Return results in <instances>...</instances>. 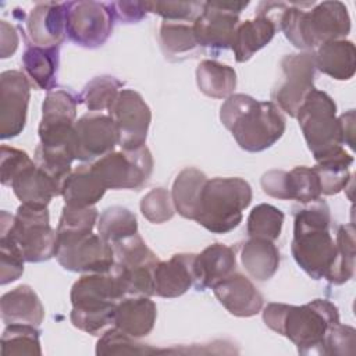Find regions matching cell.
Returning <instances> with one entry per match:
<instances>
[{
	"mask_svg": "<svg viewBox=\"0 0 356 356\" xmlns=\"http://www.w3.org/2000/svg\"><path fill=\"white\" fill-rule=\"evenodd\" d=\"M18 200L29 207L46 209L54 196L61 195V186L31 160L11 181Z\"/></svg>",
	"mask_w": 356,
	"mask_h": 356,
	"instance_id": "cell-20",
	"label": "cell"
},
{
	"mask_svg": "<svg viewBox=\"0 0 356 356\" xmlns=\"http://www.w3.org/2000/svg\"><path fill=\"white\" fill-rule=\"evenodd\" d=\"M241 261L252 278L267 281L280 267V250L274 241L249 238L241 248Z\"/></svg>",
	"mask_w": 356,
	"mask_h": 356,
	"instance_id": "cell-29",
	"label": "cell"
},
{
	"mask_svg": "<svg viewBox=\"0 0 356 356\" xmlns=\"http://www.w3.org/2000/svg\"><path fill=\"white\" fill-rule=\"evenodd\" d=\"M220 120L239 147L252 153L271 147L285 132V118L273 102H260L245 93L227 97Z\"/></svg>",
	"mask_w": 356,
	"mask_h": 356,
	"instance_id": "cell-4",
	"label": "cell"
},
{
	"mask_svg": "<svg viewBox=\"0 0 356 356\" xmlns=\"http://www.w3.org/2000/svg\"><path fill=\"white\" fill-rule=\"evenodd\" d=\"M286 172L288 171H282V170H270L264 172L260 179L263 192L271 197L288 200Z\"/></svg>",
	"mask_w": 356,
	"mask_h": 356,
	"instance_id": "cell-47",
	"label": "cell"
},
{
	"mask_svg": "<svg viewBox=\"0 0 356 356\" xmlns=\"http://www.w3.org/2000/svg\"><path fill=\"white\" fill-rule=\"evenodd\" d=\"M97 209L95 206L89 207H74L64 206L58 227H57V242L70 241L75 238L92 234L95 225L97 224Z\"/></svg>",
	"mask_w": 356,
	"mask_h": 356,
	"instance_id": "cell-37",
	"label": "cell"
},
{
	"mask_svg": "<svg viewBox=\"0 0 356 356\" xmlns=\"http://www.w3.org/2000/svg\"><path fill=\"white\" fill-rule=\"evenodd\" d=\"M136 232V217L132 211H129L125 207H107L97 218V234L111 246Z\"/></svg>",
	"mask_w": 356,
	"mask_h": 356,
	"instance_id": "cell-36",
	"label": "cell"
},
{
	"mask_svg": "<svg viewBox=\"0 0 356 356\" xmlns=\"http://www.w3.org/2000/svg\"><path fill=\"white\" fill-rule=\"evenodd\" d=\"M122 88V82L111 75L96 76L83 88L81 102L85 103L89 111L108 110Z\"/></svg>",
	"mask_w": 356,
	"mask_h": 356,
	"instance_id": "cell-40",
	"label": "cell"
},
{
	"mask_svg": "<svg viewBox=\"0 0 356 356\" xmlns=\"http://www.w3.org/2000/svg\"><path fill=\"white\" fill-rule=\"evenodd\" d=\"M127 295L115 263L107 271L85 273L74 282L70 293L72 325L83 332L100 335L114 324L117 303Z\"/></svg>",
	"mask_w": 356,
	"mask_h": 356,
	"instance_id": "cell-5",
	"label": "cell"
},
{
	"mask_svg": "<svg viewBox=\"0 0 356 356\" xmlns=\"http://www.w3.org/2000/svg\"><path fill=\"white\" fill-rule=\"evenodd\" d=\"M65 32L68 39L85 49H97L106 43L114 25L111 3L68 1Z\"/></svg>",
	"mask_w": 356,
	"mask_h": 356,
	"instance_id": "cell-11",
	"label": "cell"
},
{
	"mask_svg": "<svg viewBox=\"0 0 356 356\" xmlns=\"http://www.w3.org/2000/svg\"><path fill=\"white\" fill-rule=\"evenodd\" d=\"M1 320L6 324L40 325L44 318V307L29 285H19L6 292L0 299Z\"/></svg>",
	"mask_w": 356,
	"mask_h": 356,
	"instance_id": "cell-24",
	"label": "cell"
},
{
	"mask_svg": "<svg viewBox=\"0 0 356 356\" xmlns=\"http://www.w3.org/2000/svg\"><path fill=\"white\" fill-rule=\"evenodd\" d=\"M209 178L195 167L184 168L172 184L171 197L175 210L185 218L195 220L202 189Z\"/></svg>",
	"mask_w": 356,
	"mask_h": 356,
	"instance_id": "cell-30",
	"label": "cell"
},
{
	"mask_svg": "<svg viewBox=\"0 0 356 356\" xmlns=\"http://www.w3.org/2000/svg\"><path fill=\"white\" fill-rule=\"evenodd\" d=\"M288 200L293 199L299 203H309L320 199L321 188L314 167L299 165L286 172Z\"/></svg>",
	"mask_w": 356,
	"mask_h": 356,
	"instance_id": "cell-42",
	"label": "cell"
},
{
	"mask_svg": "<svg viewBox=\"0 0 356 356\" xmlns=\"http://www.w3.org/2000/svg\"><path fill=\"white\" fill-rule=\"evenodd\" d=\"M32 159L22 150L3 145L0 150V170L1 184L10 186L13 178L31 161Z\"/></svg>",
	"mask_w": 356,
	"mask_h": 356,
	"instance_id": "cell-46",
	"label": "cell"
},
{
	"mask_svg": "<svg viewBox=\"0 0 356 356\" xmlns=\"http://www.w3.org/2000/svg\"><path fill=\"white\" fill-rule=\"evenodd\" d=\"M8 228L25 261L39 263L56 256L57 231L50 227L49 210L21 204L13 216L7 213Z\"/></svg>",
	"mask_w": 356,
	"mask_h": 356,
	"instance_id": "cell-8",
	"label": "cell"
},
{
	"mask_svg": "<svg viewBox=\"0 0 356 356\" xmlns=\"http://www.w3.org/2000/svg\"><path fill=\"white\" fill-rule=\"evenodd\" d=\"M252 202L250 185L238 177L207 179L199 199L195 221L213 234H227L242 221Z\"/></svg>",
	"mask_w": 356,
	"mask_h": 356,
	"instance_id": "cell-6",
	"label": "cell"
},
{
	"mask_svg": "<svg viewBox=\"0 0 356 356\" xmlns=\"http://www.w3.org/2000/svg\"><path fill=\"white\" fill-rule=\"evenodd\" d=\"M296 118L316 161L342 147L343 140L337 117V104L325 92L314 88L298 110Z\"/></svg>",
	"mask_w": 356,
	"mask_h": 356,
	"instance_id": "cell-7",
	"label": "cell"
},
{
	"mask_svg": "<svg viewBox=\"0 0 356 356\" xmlns=\"http://www.w3.org/2000/svg\"><path fill=\"white\" fill-rule=\"evenodd\" d=\"M0 42H1V58H7L15 53L18 47L17 29L7 21L0 22Z\"/></svg>",
	"mask_w": 356,
	"mask_h": 356,
	"instance_id": "cell-49",
	"label": "cell"
},
{
	"mask_svg": "<svg viewBox=\"0 0 356 356\" xmlns=\"http://www.w3.org/2000/svg\"><path fill=\"white\" fill-rule=\"evenodd\" d=\"M280 65L282 78L274 86L271 100L280 110L296 117L306 96L314 89V54L312 51L286 54Z\"/></svg>",
	"mask_w": 356,
	"mask_h": 356,
	"instance_id": "cell-12",
	"label": "cell"
},
{
	"mask_svg": "<svg viewBox=\"0 0 356 356\" xmlns=\"http://www.w3.org/2000/svg\"><path fill=\"white\" fill-rule=\"evenodd\" d=\"M22 68L32 83L43 90H53L57 82L60 47H39L25 39Z\"/></svg>",
	"mask_w": 356,
	"mask_h": 356,
	"instance_id": "cell-26",
	"label": "cell"
},
{
	"mask_svg": "<svg viewBox=\"0 0 356 356\" xmlns=\"http://www.w3.org/2000/svg\"><path fill=\"white\" fill-rule=\"evenodd\" d=\"M149 13L157 14L164 21H195L204 8V1H145Z\"/></svg>",
	"mask_w": 356,
	"mask_h": 356,
	"instance_id": "cell-44",
	"label": "cell"
},
{
	"mask_svg": "<svg viewBox=\"0 0 356 356\" xmlns=\"http://www.w3.org/2000/svg\"><path fill=\"white\" fill-rule=\"evenodd\" d=\"M65 3H38L26 18L29 42L39 47H60L67 36Z\"/></svg>",
	"mask_w": 356,
	"mask_h": 356,
	"instance_id": "cell-18",
	"label": "cell"
},
{
	"mask_svg": "<svg viewBox=\"0 0 356 356\" xmlns=\"http://www.w3.org/2000/svg\"><path fill=\"white\" fill-rule=\"evenodd\" d=\"M79 102L81 97L67 89L47 92L42 106V120L39 127L74 125Z\"/></svg>",
	"mask_w": 356,
	"mask_h": 356,
	"instance_id": "cell-33",
	"label": "cell"
},
{
	"mask_svg": "<svg viewBox=\"0 0 356 356\" xmlns=\"http://www.w3.org/2000/svg\"><path fill=\"white\" fill-rule=\"evenodd\" d=\"M284 213L268 203H260L252 209L246 220L249 238H261L275 241L281 235Z\"/></svg>",
	"mask_w": 356,
	"mask_h": 356,
	"instance_id": "cell-39",
	"label": "cell"
},
{
	"mask_svg": "<svg viewBox=\"0 0 356 356\" xmlns=\"http://www.w3.org/2000/svg\"><path fill=\"white\" fill-rule=\"evenodd\" d=\"M356 352V331L350 325H343L341 323L335 324L327 334L321 355H355Z\"/></svg>",
	"mask_w": 356,
	"mask_h": 356,
	"instance_id": "cell-45",
	"label": "cell"
},
{
	"mask_svg": "<svg viewBox=\"0 0 356 356\" xmlns=\"http://www.w3.org/2000/svg\"><path fill=\"white\" fill-rule=\"evenodd\" d=\"M314 54L316 70L337 79L348 81L356 71V49L353 42L341 39L321 44Z\"/></svg>",
	"mask_w": 356,
	"mask_h": 356,
	"instance_id": "cell-27",
	"label": "cell"
},
{
	"mask_svg": "<svg viewBox=\"0 0 356 356\" xmlns=\"http://www.w3.org/2000/svg\"><path fill=\"white\" fill-rule=\"evenodd\" d=\"M263 321L296 345L300 355H321L328 331L339 323V313L327 299H314L302 306L268 303L263 310Z\"/></svg>",
	"mask_w": 356,
	"mask_h": 356,
	"instance_id": "cell-2",
	"label": "cell"
},
{
	"mask_svg": "<svg viewBox=\"0 0 356 356\" xmlns=\"http://www.w3.org/2000/svg\"><path fill=\"white\" fill-rule=\"evenodd\" d=\"M159 40L165 57L184 56L192 53L199 46L192 25L178 21H163Z\"/></svg>",
	"mask_w": 356,
	"mask_h": 356,
	"instance_id": "cell-38",
	"label": "cell"
},
{
	"mask_svg": "<svg viewBox=\"0 0 356 356\" xmlns=\"http://www.w3.org/2000/svg\"><path fill=\"white\" fill-rule=\"evenodd\" d=\"M236 268V257L232 248L222 243L209 245L195 257V288L204 291L216 286L229 277Z\"/></svg>",
	"mask_w": 356,
	"mask_h": 356,
	"instance_id": "cell-22",
	"label": "cell"
},
{
	"mask_svg": "<svg viewBox=\"0 0 356 356\" xmlns=\"http://www.w3.org/2000/svg\"><path fill=\"white\" fill-rule=\"evenodd\" d=\"M213 292L218 302L236 317L256 316L263 307V295L248 277L236 271L213 286Z\"/></svg>",
	"mask_w": 356,
	"mask_h": 356,
	"instance_id": "cell-19",
	"label": "cell"
},
{
	"mask_svg": "<svg viewBox=\"0 0 356 356\" xmlns=\"http://www.w3.org/2000/svg\"><path fill=\"white\" fill-rule=\"evenodd\" d=\"M278 29L298 49L312 51L350 32V17L341 1L286 3L278 18Z\"/></svg>",
	"mask_w": 356,
	"mask_h": 356,
	"instance_id": "cell-3",
	"label": "cell"
},
{
	"mask_svg": "<svg viewBox=\"0 0 356 356\" xmlns=\"http://www.w3.org/2000/svg\"><path fill=\"white\" fill-rule=\"evenodd\" d=\"M39 334L31 324H7L1 335V356H40Z\"/></svg>",
	"mask_w": 356,
	"mask_h": 356,
	"instance_id": "cell-35",
	"label": "cell"
},
{
	"mask_svg": "<svg viewBox=\"0 0 356 356\" xmlns=\"http://www.w3.org/2000/svg\"><path fill=\"white\" fill-rule=\"evenodd\" d=\"M111 6L115 19H122L127 24L140 21L147 13L145 1H117L111 3Z\"/></svg>",
	"mask_w": 356,
	"mask_h": 356,
	"instance_id": "cell-48",
	"label": "cell"
},
{
	"mask_svg": "<svg viewBox=\"0 0 356 356\" xmlns=\"http://www.w3.org/2000/svg\"><path fill=\"white\" fill-rule=\"evenodd\" d=\"M293 209V239L291 252L298 266L313 280L325 278L342 285L355 274V257L343 254L334 241L328 204L321 200L302 203Z\"/></svg>",
	"mask_w": 356,
	"mask_h": 356,
	"instance_id": "cell-1",
	"label": "cell"
},
{
	"mask_svg": "<svg viewBox=\"0 0 356 356\" xmlns=\"http://www.w3.org/2000/svg\"><path fill=\"white\" fill-rule=\"evenodd\" d=\"M24 254L8 228L7 211L0 213V284L18 280L24 273Z\"/></svg>",
	"mask_w": 356,
	"mask_h": 356,
	"instance_id": "cell-34",
	"label": "cell"
},
{
	"mask_svg": "<svg viewBox=\"0 0 356 356\" xmlns=\"http://www.w3.org/2000/svg\"><path fill=\"white\" fill-rule=\"evenodd\" d=\"M277 29V24L263 14H257L254 19L239 22L231 44L235 60L238 63L250 60L256 51L271 42Z\"/></svg>",
	"mask_w": 356,
	"mask_h": 356,
	"instance_id": "cell-25",
	"label": "cell"
},
{
	"mask_svg": "<svg viewBox=\"0 0 356 356\" xmlns=\"http://www.w3.org/2000/svg\"><path fill=\"white\" fill-rule=\"evenodd\" d=\"M140 211L143 217L153 224H161L171 220L175 213L171 193L164 188L149 191L140 200Z\"/></svg>",
	"mask_w": 356,
	"mask_h": 356,
	"instance_id": "cell-43",
	"label": "cell"
},
{
	"mask_svg": "<svg viewBox=\"0 0 356 356\" xmlns=\"http://www.w3.org/2000/svg\"><path fill=\"white\" fill-rule=\"evenodd\" d=\"M156 317L157 307L150 296L127 295L117 303L114 327L138 339L150 334Z\"/></svg>",
	"mask_w": 356,
	"mask_h": 356,
	"instance_id": "cell-23",
	"label": "cell"
},
{
	"mask_svg": "<svg viewBox=\"0 0 356 356\" xmlns=\"http://www.w3.org/2000/svg\"><path fill=\"white\" fill-rule=\"evenodd\" d=\"M193 253H177L154 268V293L161 298H178L195 285Z\"/></svg>",
	"mask_w": 356,
	"mask_h": 356,
	"instance_id": "cell-21",
	"label": "cell"
},
{
	"mask_svg": "<svg viewBox=\"0 0 356 356\" xmlns=\"http://www.w3.org/2000/svg\"><path fill=\"white\" fill-rule=\"evenodd\" d=\"M115 266L128 295H154V268L159 257L136 232L113 245Z\"/></svg>",
	"mask_w": 356,
	"mask_h": 356,
	"instance_id": "cell-10",
	"label": "cell"
},
{
	"mask_svg": "<svg viewBox=\"0 0 356 356\" xmlns=\"http://www.w3.org/2000/svg\"><path fill=\"white\" fill-rule=\"evenodd\" d=\"M104 185L96 177L90 164H81L64 181L61 196L67 206L89 207L96 204L106 193Z\"/></svg>",
	"mask_w": 356,
	"mask_h": 356,
	"instance_id": "cell-28",
	"label": "cell"
},
{
	"mask_svg": "<svg viewBox=\"0 0 356 356\" xmlns=\"http://www.w3.org/2000/svg\"><path fill=\"white\" fill-rule=\"evenodd\" d=\"M352 163L353 157L343 147L317 161L314 170L320 179L321 195H337L346 189L348 182L352 179L349 172Z\"/></svg>",
	"mask_w": 356,
	"mask_h": 356,
	"instance_id": "cell-32",
	"label": "cell"
},
{
	"mask_svg": "<svg viewBox=\"0 0 356 356\" xmlns=\"http://www.w3.org/2000/svg\"><path fill=\"white\" fill-rule=\"evenodd\" d=\"M57 261L63 268L74 273H102L114 263V250L99 234L57 242Z\"/></svg>",
	"mask_w": 356,
	"mask_h": 356,
	"instance_id": "cell-15",
	"label": "cell"
},
{
	"mask_svg": "<svg viewBox=\"0 0 356 356\" xmlns=\"http://www.w3.org/2000/svg\"><path fill=\"white\" fill-rule=\"evenodd\" d=\"M159 352L146 343L138 342L136 338L122 332L117 327L103 332L96 343V355H149Z\"/></svg>",
	"mask_w": 356,
	"mask_h": 356,
	"instance_id": "cell-41",
	"label": "cell"
},
{
	"mask_svg": "<svg viewBox=\"0 0 356 356\" xmlns=\"http://www.w3.org/2000/svg\"><path fill=\"white\" fill-rule=\"evenodd\" d=\"M75 159L81 161L97 160L118 145V134L108 114L89 111L75 121Z\"/></svg>",
	"mask_w": 356,
	"mask_h": 356,
	"instance_id": "cell-17",
	"label": "cell"
},
{
	"mask_svg": "<svg viewBox=\"0 0 356 356\" xmlns=\"http://www.w3.org/2000/svg\"><path fill=\"white\" fill-rule=\"evenodd\" d=\"M31 83L28 76L17 70L0 75V138L10 139L22 132L26 122Z\"/></svg>",
	"mask_w": 356,
	"mask_h": 356,
	"instance_id": "cell-16",
	"label": "cell"
},
{
	"mask_svg": "<svg viewBox=\"0 0 356 356\" xmlns=\"http://www.w3.org/2000/svg\"><path fill=\"white\" fill-rule=\"evenodd\" d=\"M118 134L122 150H135L145 146L152 111L140 93L134 89H121L107 110Z\"/></svg>",
	"mask_w": 356,
	"mask_h": 356,
	"instance_id": "cell-14",
	"label": "cell"
},
{
	"mask_svg": "<svg viewBox=\"0 0 356 356\" xmlns=\"http://www.w3.org/2000/svg\"><path fill=\"white\" fill-rule=\"evenodd\" d=\"M196 83L202 93L214 99H227L236 88V72L232 67L214 60H204L196 68Z\"/></svg>",
	"mask_w": 356,
	"mask_h": 356,
	"instance_id": "cell-31",
	"label": "cell"
},
{
	"mask_svg": "<svg viewBox=\"0 0 356 356\" xmlns=\"http://www.w3.org/2000/svg\"><path fill=\"white\" fill-rule=\"evenodd\" d=\"M338 120L343 143L348 145L350 149H355V110H349L341 114Z\"/></svg>",
	"mask_w": 356,
	"mask_h": 356,
	"instance_id": "cell-50",
	"label": "cell"
},
{
	"mask_svg": "<svg viewBox=\"0 0 356 356\" xmlns=\"http://www.w3.org/2000/svg\"><path fill=\"white\" fill-rule=\"evenodd\" d=\"M249 1H206L192 28L197 44L210 50L231 49L239 25V13Z\"/></svg>",
	"mask_w": 356,
	"mask_h": 356,
	"instance_id": "cell-13",
	"label": "cell"
},
{
	"mask_svg": "<svg viewBox=\"0 0 356 356\" xmlns=\"http://www.w3.org/2000/svg\"><path fill=\"white\" fill-rule=\"evenodd\" d=\"M93 172L106 189H140L152 175L153 157L146 146L111 152L93 163Z\"/></svg>",
	"mask_w": 356,
	"mask_h": 356,
	"instance_id": "cell-9",
	"label": "cell"
}]
</instances>
